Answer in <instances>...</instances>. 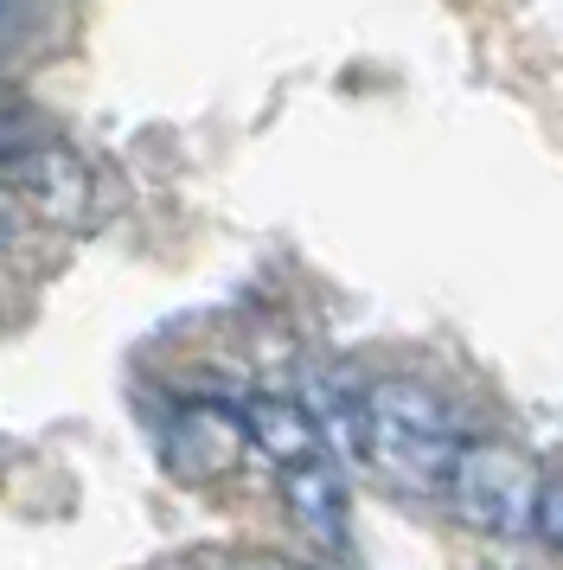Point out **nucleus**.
Returning <instances> with one entry per match:
<instances>
[{"instance_id": "423d86ee", "label": "nucleus", "mask_w": 563, "mask_h": 570, "mask_svg": "<svg viewBox=\"0 0 563 570\" xmlns=\"http://www.w3.org/2000/svg\"><path fill=\"white\" fill-rule=\"evenodd\" d=\"M244 411H225V404H186L174 416V430H167V462L186 474V481H211V474H225L237 455H244Z\"/></svg>"}, {"instance_id": "6e6552de", "label": "nucleus", "mask_w": 563, "mask_h": 570, "mask_svg": "<svg viewBox=\"0 0 563 570\" xmlns=\"http://www.w3.org/2000/svg\"><path fill=\"white\" fill-rule=\"evenodd\" d=\"M537 532L551 539V551H563V474H551L537 493Z\"/></svg>"}, {"instance_id": "f257e3e1", "label": "nucleus", "mask_w": 563, "mask_h": 570, "mask_svg": "<svg viewBox=\"0 0 563 570\" xmlns=\"http://www.w3.org/2000/svg\"><path fill=\"white\" fill-rule=\"evenodd\" d=\"M461 423L448 397L423 379H378L365 385V436H358V462L384 474L404 493H442L448 468L461 455Z\"/></svg>"}, {"instance_id": "0eeeda50", "label": "nucleus", "mask_w": 563, "mask_h": 570, "mask_svg": "<svg viewBox=\"0 0 563 570\" xmlns=\"http://www.w3.org/2000/svg\"><path fill=\"white\" fill-rule=\"evenodd\" d=\"M46 116H39V104L26 97L13 78H0V167H13V160H26L32 148H46Z\"/></svg>"}, {"instance_id": "f03ea898", "label": "nucleus", "mask_w": 563, "mask_h": 570, "mask_svg": "<svg viewBox=\"0 0 563 570\" xmlns=\"http://www.w3.org/2000/svg\"><path fill=\"white\" fill-rule=\"evenodd\" d=\"M442 493H448V513H455L467 532L518 539V532H537V493H544V474H537V462L525 455V449H512V442L467 436Z\"/></svg>"}, {"instance_id": "39448f33", "label": "nucleus", "mask_w": 563, "mask_h": 570, "mask_svg": "<svg viewBox=\"0 0 563 570\" xmlns=\"http://www.w3.org/2000/svg\"><path fill=\"white\" fill-rule=\"evenodd\" d=\"M244 430H250V449L269 468H295L307 455H333L320 411L302 404V397H282V391H263V397L244 404Z\"/></svg>"}, {"instance_id": "20e7f679", "label": "nucleus", "mask_w": 563, "mask_h": 570, "mask_svg": "<svg viewBox=\"0 0 563 570\" xmlns=\"http://www.w3.org/2000/svg\"><path fill=\"white\" fill-rule=\"evenodd\" d=\"M276 488H282V507L295 513L314 544H327V551H346V513H353V500H346V474H339V455H307L295 468H276Z\"/></svg>"}, {"instance_id": "7ed1b4c3", "label": "nucleus", "mask_w": 563, "mask_h": 570, "mask_svg": "<svg viewBox=\"0 0 563 570\" xmlns=\"http://www.w3.org/2000/svg\"><path fill=\"white\" fill-rule=\"evenodd\" d=\"M7 174H13V186L46 218H58V225H97V174H90V160L77 155V148L46 141L26 160H13Z\"/></svg>"}, {"instance_id": "9d476101", "label": "nucleus", "mask_w": 563, "mask_h": 570, "mask_svg": "<svg viewBox=\"0 0 563 570\" xmlns=\"http://www.w3.org/2000/svg\"><path fill=\"white\" fill-rule=\"evenodd\" d=\"M269 570H288V564H269Z\"/></svg>"}, {"instance_id": "1a4fd4ad", "label": "nucleus", "mask_w": 563, "mask_h": 570, "mask_svg": "<svg viewBox=\"0 0 563 570\" xmlns=\"http://www.w3.org/2000/svg\"><path fill=\"white\" fill-rule=\"evenodd\" d=\"M7 237H13V218H7V212H0V250H7Z\"/></svg>"}]
</instances>
